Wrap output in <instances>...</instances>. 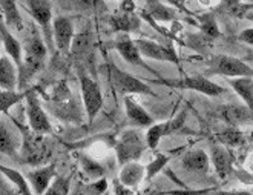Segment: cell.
<instances>
[{
    "label": "cell",
    "instance_id": "6",
    "mask_svg": "<svg viewBox=\"0 0 253 195\" xmlns=\"http://www.w3.org/2000/svg\"><path fill=\"white\" fill-rule=\"evenodd\" d=\"M79 79H80V93H82L84 112L87 117V123H92L94 118L101 111L103 104H105V98H103L101 88L95 79L89 77L83 71L79 74Z\"/></svg>",
    "mask_w": 253,
    "mask_h": 195
},
{
    "label": "cell",
    "instance_id": "45",
    "mask_svg": "<svg viewBox=\"0 0 253 195\" xmlns=\"http://www.w3.org/2000/svg\"><path fill=\"white\" fill-rule=\"evenodd\" d=\"M215 195H219V194H218V192H215Z\"/></svg>",
    "mask_w": 253,
    "mask_h": 195
},
{
    "label": "cell",
    "instance_id": "32",
    "mask_svg": "<svg viewBox=\"0 0 253 195\" xmlns=\"http://www.w3.org/2000/svg\"><path fill=\"white\" fill-rule=\"evenodd\" d=\"M173 154L166 155V154H155V158L146 164V182H151L154 180L163 169L168 166L169 160L172 158Z\"/></svg>",
    "mask_w": 253,
    "mask_h": 195
},
{
    "label": "cell",
    "instance_id": "4",
    "mask_svg": "<svg viewBox=\"0 0 253 195\" xmlns=\"http://www.w3.org/2000/svg\"><path fill=\"white\" fill-rule=\"evenodd\" d=\"M146 137L140 132V128H132V129H125L117 139L115 143V157L117 163L125 164L127 161L140 160L146 151Z\"/></svg>",
    "mask_w": 253,
    "mask_h": 195
},
{
    "label": "cell",
    "instance_id": "37",
    "mask_svg": "<svg viewBox=\"0 0 253 195\" xmlns=\"http://www.w3.org/2000/svg\"><path fill=\"white\" fill-rule=\"evenodd\" d=\"M238 40L249 45V47H253V28H246L238 34Z\"/></svg>",
    "mask_w": 253,
    "mask_h": 195
},
{
    "label": "cell",
    "instance_id": "30",
    "mask_svg": "<svg viewBox=\"0 0 253 195\" xmlns=\"http://www.w3.org/2000/svg\"><path fill=\"white\" fill-rule=\"evenodd\" d=\"M28 94L26 91H2L0 89V115L6 114L11 108H14L16 104H19L22 100H25Z\"/></svg>",
    "mask_w": 253,
    "mask_h": 195
},
{
    "label": "cell",
    "instance_id": "20",
    "mask_svg": "<svg viewBox=\"0 0 253 195\" xmlns=\"http://www.w3.org/2000/svg\"><path fill=\"white\" fill-rule=\"evenodd\" d=\"M19 68L9 55L0 57V89L2 91H17Z\"/></svg>",
    "mask_w": 253,
    "mask_h": 195
},
{
    "label": "cell",
    "instance_id": "10",
    "mask_svg": "<svg viewBox=\"0 0 253 195\" xmlns=\"http://www.w3.org/2000/svg\"><path fill=\"white\" fill-rule=\"evenodd\" d=\"M43 136L33 132L31 129L23 132V143H22V158L23 163L31 164V166H37L40 161H43L48 157V149L46 145L42 140ZM46 161V160H44Z\"/></svg>",
    "mask_w": 253,
    "mask_h": 195
},
{
    "label": "cell",
    "instance_id": "2",
    "mask_svg": "<svg viewBox=\"0 0 253 195\" xmlns=\"http://www.w3.org/2000/svg\"><path fill=\"white\" fill-rule=\"evenodd\" d=\"M206 72L211 76H222L227 79L236 77H253V68L247 65L244 60L226 54L206 55Z\"/></svg>",
    "mask_w": 253,
    "mask_h": 195
},
{
    "label": "cell",
    "instance_id": "36",
    "mask_svg": "<svg viewBox=\"0 0 253 195\" xmlns=\"http://www.w3.org/2000/svg\"><path fill=\"white\" fill-rule=\"evenodd\" d=\"M244 0H219V3H218V6L215 8V11H218V12H229L230 9H233L235 6H238L240 3H243Z\"/></svg>",
    "mask_w": 253,
    "mask_h": 195
},
{
    "label": "cell",
    "instance_id": "24",
    "mask_svg": "<svg viewBox=\"0 0 253 195\" xmlns=\"http://www.w3.org/2000/svg\"><path fill=\"white\" fill-rule=\"evenodd\" d=\"M0 12L11 31H22L23 19L16 0H0Z\"/></svg>",
    "mask_w": 253,
    "mask_h": 195
},
{
    "label": "cell",
    "instance_id": "35",
    "mask_svg": "<svg viewBox=\"0 0 253 195\" xmlns=\"http://www.w3.org/2000/svg\"><path fill=\"white\" fill-rule=\"evenodd\" d=\"M187 40L189 42H183V45H186V47H190L192 49H195L198 52H203L212 43L213 39H211V37H207L206 34L200 33L198 36H189Z\"/></svg>",
    "mask_w": 253,
    "mask_h": 195
},
{
    "label": "cell",
    "instance_id": "46",
    "mask_svg": "<svg viewBox=\"0 0 253 195\" xmlns=\"http://www.w3.org/2000/svg\"><path fill=\"white\" fill-rule=\"evenodd\" d=\"M252 2H253V0H252Z\"/></svg>",
    "mask_w": 253,
    "mask_h": 195
},
{
    "label": "cell",
    "instance_id": "1",
    "mask_svg": "<svg viewBox=\"0 0 253 195\" xmlns=\"http://www.w3.org/2000/svg\"><path fill=\"white\" fill-rule=\"evenodd\" d=\"M151 86H168L172 89H181V91H193L207 97H218L226 93L221 85L212 82L204 76H183L180 79H163L157 77L152 80H146Z\"/></svg>",
    "mask_w": 253,
    "mask_h": 195
},
{
    "label": "cell",
    "instance_id": "34",
    "mask_svg": "<svg viewBox=\"0 0 253 195\" xmlns=\"http://www.w3.org/2000/svg\"><path fill=\"white\" fill-rule=\"evenodd\" d=\"M108 188H109L108 180L103 177V178L94 180L92 183H89L84 188H82L80 195H103L108 191Z\"/></svg>",
    "mask_w": 253,
    "mask_h": 195
},
{
    "label": "cell",
    "instance_id": "9",
    "mask_svg": "<svg viewBox=\"0 0 253 195\" xmlns=\"http://www.w3.org/2000/svg\"><path fill=\"white\" fill-rule=\"evenodd\" d=\"M186 117H187V109L181 111V114H178L176 117H173L170 120H166V122H160V123L155 122L152 126H149L144 134L147 147L152 149V151H157V147L160 146L163 139L172 136L173 132L180 131L184 126Z\"/></svg>",
    "mask_w": 253,
    "mask_h": 195
},
{
    "label": "cell",
    "instance_id": "7",
    "mask_svg": "<svg viewBox=\"0 0 253 195\" xmlns=\"http://www.w3.org/2000/svg\"><path fill=\"white\" fill-rule=\"evenodd\" d=\"M28 11L31 14V17L36 20L42 37L46 43V47L49 51H54V36H52V5L49 0H26Z\"/></svg>",
    "mask_w": 253,
    "mask_h": 195
},
{
    "label": "cell",
    "instance_id": "44",
    "mask_svg": "<svg viewBox=\"0 0 253 195\" xmlns=\"http://www.w3.org/2000/svg\"><path fill=\"white\" fill-rule=\"evenodd\" d=\"M200 2H201L203 5H209V3H211V0H200Z\"/></svg>",
    "mask_w": 253,
    "mask_h": 195
},
{
    "label": "cell",
    "instance_id": "15",
    "mask_svg": "<svg viewBox=\"0 0 253 195\" xmlns=\"http://www.w3.org/2000/svg\"><path fill=\"white\" fill-rule=\"evenodd\" d=\"M117 180L129 189L138 188L140 185H143V182H146V164L140 163L138 160L122 164Z\"/></svg>",
    "mask_w": 253,
    "mask_h": 195
},
{
    "label": "cell",
    "instance_id": "28",
    "mask_svg": "<svg viewBox=\"0 0 253 195\" xmlns=\"http://www.w3.org/2000/svg\"><path fill=\"white\" fill-rule=\"evenodd\" d=\"M195 26H198L200 33L206 34L207 37L211 39H218L221 37V31H219V26L216 22V12H204L200 14V16H195Z\"/></svg>",
    "mask_w": 253,
    "mask_h": 195
},
{
    "label": "cell",
    "instance_id": "29",
    "mask_svg": "<svg viewBox=\"0 0 253 195\" xmlns=\"http://www.w3.org/2000/svg\"><path fill=\"white\" fill-rule=\"evenodd\" d=\"M218 136V140L221 145L227 146L229 149H235V147H243L247 143V136L241 132L240 128L236 126H227L226 129H222Z\"/></svg>",
    "mask_w": 253,
    "mask_h": 195
},
{
    "label": "cell",
    "instance_id": "22",
    "mask_svg": "<svg viewBox=\"0 0 253 195\" xmlns=\"http://www.w3.org/2000/svg\"><path fill=\"white\" fill-rule=\"evenodd\" d=\"M20 147H22V142L19 134L5 120L0 118V155L16 157Z\"/></svg>",
    "mask_w": 253,
    "mask_h": 195
},
{
    "label": "cell",
    "instance_id": "3",
    "mask_svg": "<svg viewBox=\"0 0 253 195\" xmlns=\"http://www.w3.org/2000/svg\"><path fill=\"white\" fill-rule=\"evenodd\" d=\"M108 76H109V82L112 85V88L120 96H152L157 97V93L151 88L146 80H141L138 77H133L132 74L123 71L118 68L115 63H109L108 65Z\"/></svg>",
    "mask_w": 253,
    "mask_h": 195
},
{
    "label": "cell",
    "instance_id": "40",
    "mask_svg": "<svg viewBox=\"0 0 253 195\" xmlns=\"http://www.w3.org/2000/svg\"><path fill=\"white\" fill-rule=\"evenodd\" d=\"M219 195H253L249 191H240V189H235V191H219Z\"/></svg>",
    "mask_w": 253,
    "mask_h": 195
},
{
    "label": "cell",
    "instance_id": "13",
    "mask_svg": "<svg viewBox=\"0 0 253 195\" xmlns=\"http://www.w3.org/2000/svg\"><path fill=\"white\" fill-rule=\"evenodd\" d=\"M211 161L215 168V174L219 180H227L235 171V157L224 145H212Z\"/></svg>",
    "mask_w": 253,
    "mask_h": 195
},
{
    "label": "cell",
    "instance_id": "11",
    "mask_svg": "<svg viewBox=\"0 0 253 195\" xmlns=\"http://www.w3.org/2000/svg\"><path fill=\"white\" fill-rule=\"evenodd\" d=\"M109 47H111L112 49H115L118 54H120L122 58L125 60V62H127L129 65L143 68V69H146V71H149V72L155 74L157 77H160V76H158V72H157L155 69H152L149 65H146V62L143 60L144 57L140 54V51H138V48H137V45H135V40L130 39L129 36L125 34L123 37L114 40V42L109 45Z\"/></svg>",
    "mask_w": 253,
    "mask_h": 195
},
{
    "label": "cell",
    "instance_id": "8",
    "mask_svg": "<svg viewBox=\"0 0 253 195\" xmlns=\"http://www.w3.org/2000/svg\"><path fill=\"white\" fill-rule=\"evenodd\" d=\"M135 40V45L140 51V54L144 58H151V60H157V62H168V63H173L176 68H181V58L176 54V51L173 49L172 45H161L158 42L149 40L144 37L140 39H133Z\"/></svg>",
    "mask_w": 253,
    "mask_h": 195
},
{
    "label": "cell",
    "instance_id": "25",
    "mask_svg": "<svg viewBox=\"0 0 253 195\" xmlns=\"http://www.w3.org/2000/svg\"><path fill=\"white\" fill-rule=\"evenodd\" d=\"M68 12H97L105 8V0H55Z\"/></svg>",
    "mask_w": 253,
    "mask_h": 195
},
{
    "label": "cell",
    "instance_id": "16",
    "mask_svg": "<svg viewBox=\"0 0 253 195\" xmlns=\"http://www.w3.org/2000/svg\"><path fill=\"white\" fill-rule=\"evenodd\" d=\"M211 155L204 149H190L181 157V168L187 172L206 175L211 169Z\"/></svg>",
    "mask_w": 253,
    "mask_h": 195
},
{
    "label": "cell",
    "instance_id": "21",
    "mask_svg": "<svg viewBox=\"0 0 253 195\" xmlns=\"http://www.w3.org/2000/svg\"><path fill=\"white\" fill-rule=\"evenodd\" d=\"M157 23H173L178 20V12L163 0H144L143 8Z\"/></svg>",
    "mask_w": 253,
    "mask_h": 195
},
{
    "label": "cell",
    "instance_id": "26",
    "mask_svg": "<svg viewBox=\"0 0 253 195\" xmlns=\"http://www.w3.org/2000/svg\"><path fill=\"white\" fill-rule=\"evenodd\" d=\"M222 118L229 123V126H236L240 128L241 125L253 122V111H250L247 106L240 108V106H226L224 111H221Z\"/></svg>",
    "mask_w": 253,
    "mask_h": 195
},
{
    "label": "cell",
    "instance_id": "39",
    "mask_svg": "<svg viewBox=\"0 0 253 195\" xmlns=\"http://www.w3.org/2000/svg\"><path fill=\"white\" fill-rule=\"evenodd\" d=\"M12 186V185H11ZM0 195H19V192L14 189V186L12 188H9V186H6V185H3L2 183V186H0Z\"/></svg>",
    "mask_w": 253,
    "mask_h": 195
},
{
    "label": "cell",
    "instance_id": "18",
    "mask_svg": "<svg viewBox=\"0 0 253 195\" xmlns=\"http://www.w3.org/2000/svg\"><path fill=\"white\" fill-rule=\"evenodd\" d=\"M109 23L115 33H137L141 28V17L138 16V12L135 11H122L112 14L109 17Z\"/></svg>",
    "mask_w": 253,
    "mask_h": 195
},
{
    "label": "cell",
    "instance_id": "19",
    "mask_svg": "<svg viewBox=\"0 0 253 195\" xmlns=\"http://www.w3.org/2000/svg\"><path fill=\"white\" fill-rule=\"evenodd\" d=\"M0 37H2L3 48H5L6 54L14 60V63H16L17 68L20 69L22 62H23V45L12 36V31L5 23L2 12H0Z\"/></svg>",
    "mask_w": 253,
    "mask_h": 195
},
{
    "label": "cell",
    "instance_id": "33",
    "mask_svg": "<svg viewBox=\"0 0 253 195\" xmlns=\"http://www.w3.org/2000/svg\"><path fill=\"white\" fill-rule=\"evenodd\" d=\"M71 175H57L43 195H69Z\"/></svg>",
    "mask_w": 253,
    "mask_h": 195
},
{
    "label": "cell",
    "instance_id": "23",
    "mask_svg": "<svg viewBox=\"0 0 253 195\" xmlns=\"http://www.w3.org/2000/svg\"><path fill=\"white\" fill-rule=\"evenodd\" d=\"M0 175L5 177L6 182H9L14 186V189L19 192V195H36L31 183L28 182L26 175H23L20 171L5 166V164L0 163Z\"/></svg>",
    "mask_w": 253,
    "mask_h": 195
},
{
    "label": "cell",
    "instance_id": "14",
    "mask_svg": "<svg viewBox=\"0 0 253 195\" xmlns=\"http://www.w3.org/2000/svg\"><path fill=\"white\" fill-rule=\"evenodd\" d=\"M57 177V163L51 161L48 164H42L34 169H31L26 174L28 182L31 183L36 195H43L46 189L51 186V183Z\"/></svg>",
    "mask_w": 253,
    "mask_h": 195
},
{
    "label": "cell",
    "instance_id": "38",
    "mask_svg": "<svg viewBox=\"0 0 253 195\" xmlns=\"http://www.w3.org/2000/svg\"><path fill=\"white\" fill-rule=\"evenodd\" d=\"M186 2H187V0H166V3L170 5L172 8H175L176 11H183V12H186V14H192V12L187 9Z\"/></svg>",
    "mask_w": 253,
    "mask_h": 195
},
{
    "label": "cell",
    "instance_id": "27",
    "mask_svg": "<svg viewBox=\"0 0 253 195\" xmlns=\"http://www.w3.org/2000/svg\"><path fill=\"white\" fill-rule=\"evenodd\" d=\"M230 88L241 97L246 106L253 111V77H236V79H229Z\"/></svg>",
    "mask_w": 253,
    "mask_h": 195
},
{
    "label": "cell",
    "instance_id": "42",
    "mask_svg": "<svg viewBox=\"0 0 253 195\" xmlns=\"http://www.w3.org/2000/svg\"><path fill=\"white\" fill-rule=\"evenodd\" d=\"M246 19H247L249 22H252V23H253V11H250V12L247 14V16H246Z\"/></svg>",
    "mask_w": 253,
    "mask_h": 195
},
{
    "label": "cell",
    "instance_id": "31",
    "mask_svg": "<svg viewBox=\"0 0 253 195\" xmlns=\"http://www.w3.org/2000/svg\"><path fill=\"white\" fill-rule=\"evenodd\" d=\"M79 161H80V168H82V171H83L87 177H91V178H94V180H98V178H103V177H105L106 169L103 168L97 160H94L92 157H89V155H86V154H82Z\"/></svg>",
    "mask_w": 253,
    "mask_h": 195
},
{
    "label": "cell",
    "instance_id": "5",
    "mask_svg": "<svg viewBox=\"0 0 253 195\" xmlns=\"http://www.w3.org/2000/svg\"><path fill=\"white\" fill-rule=\"evenodd\" d=\"M25 112H26V120L28 126L33 132L39 134V136H49L54 132L52 125L48 118V114L44 112V108L42 106L37 89L29 88L28 94L25 97Z\"/></svg>",
    "mask_w": 253,
    "mask_h": 195
},
{
    "label": "cell",
    "instance_id": "12",
    "mask_svg": "<svg viewBox=\"0 0 253 195\" xmlns=\"http://www.w3.org/2000/svg\"><path fill=\"white\" fill-rule=\"evenodd\" d=\"M52 36H54V45L55 48L66 54L71 51L74 39H76V28L74 22L68 16H57L54 17L52 23Z\"/></svg>",
    "mask_w": 253,
    "mask_h": 195
},
{
    "label": "cell",
    "instance_id": "17",
    "mask_svg": "<svg viewBox=\"0 0 253 195\" xmlns=\"http://www.w3.org/2000/svg\"><path fill=\"white\" fill-rule=\"evenodd\" d=\"M123 104H125V111L127 118L130 120V123L135 128H149L155 123L154 117L146 111V108L143 104H140L132 96H125L123 97Z\"/></svg>",
    "mask_w": 253,
    "mask_h": 195
},
{
    "label": "cell",
    "instance_id": "43",
    "mask_svg": "<svg viewBox=\"0 0 253 195\" xmlns=\"http://www.w3.org/2000/svg\"><path fill=\"white\" fill-rule=\"evenodd\" d=\"M246 60H247V62H253V51L246 55Z\"/></svg>",
    "mask_w": 253,
    "mask_h": 195
},
{
    "label": "cell",
    "instance_id": "41",
    "mask_svg": "<svg viewBox=\"0 0 253 195\" xmlns=\"http://www.w3.org/2000/svg\"><path fill=\"white\" fill-rule=\"evenodd\" d=\"M244 168L253 175V152H250L247 157H246V161H244Z\"/></svg>",
    "mask_w": 253,
    "mask_h": 195
}]
</instances>
